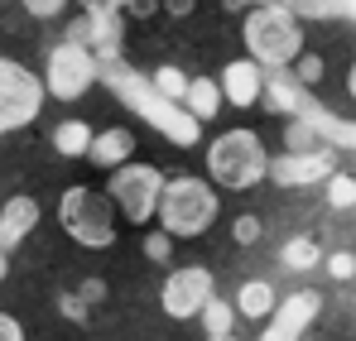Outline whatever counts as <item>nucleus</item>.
<instances>
[{"instance_id":"nucleus-1","label":"nucleus","mask_w":356,"mask_h":341,"mask_svg":"<svg viewBox=\"0 0 356 341\" xmlns=\"http://www.w3.org/2000/svg\"><path fill=\"white\" fill-rule=\"evenodd\" d=\"M207 173H212L217 188L245 192V188L270 178V149H265V140L255 130H222L207 144Z\"/></svg>"},{"instance_id":"nucleus-2","label":"nucleus","mask_w":356,"mask_h":341,"mask_svg":"<svg viewBox=\"0 0 356 341\" xmlns=\"http://www.w3.org/2000/svg\"><path fill=\"white\" fill-rule=\"evenodd\" d=\"M245 53H250V63L275 67V72L298 63L303 58V24H298V15L284 10V5H255L245 15Z\"/></svg>"},{"instance_id":"nucleus-3","label":"nucleus","mask_w":356,"mask_h":341,"mask_svg":"<svg viewBox=\"0 0 356 341\" xmlns=\"http://www.w3.org/2000/svg\"><path fill=\"white\" fill-rule=\"evenodd\" d=\"M217 212H222V197H217V188H212L207 178H197V173L169 178V188H164V197H159V226L169 231V235H183V240L207 235L212 222H217Z\"/></svg>"},{"instance_id":"nucleus-4","label":"nucleus","mask_w":356,"mask_h":341,"mask_svg":"<svg viewBox=\"0 0 356 341\" xmlns=\"http://www.w3.org/2000/svg\"><path fill=\"white\" fill-rule=\"evenodd\" d=\"M58 226L82 250H111L116 245V202H111V192H92V188L72 183L58 202Z\"/></svg>"},{"instance_id":"nucleus-5","label":"nucleus","mask_w":356,"mask_h":341,"mask_svg":"<svg viewBox=\"0 0 356 341\" xmlns=\"http://www.w3.org/2000/svg\"><path fill=\"white\" fill-rule=\"evenodd\" d=\"M169 178L154 169V164H120L106 178V192L116 202V212L130 222V226H145L159 217V197H164Z\"/></svg>"},{"instance_id":"nucleus-6","label":"nucleus","mask_w":356,"mask_h":341,"mask_svg":"<svg viewBox=\"0 0 356 341\" xmlns=\"http://www.w3.org/2000/svg\"><path fill=\"white\" fill-rule=\"evenodd\" d=\"M44 97H49V82L44 77H34L15 58L0 63V130H24L29 120H39Z\"/></svg>"},{"instance_id":"nucleus-7","label":"nucleus","mask_w":356,"mask_h":341,"mask_svg":"<svg viewBox=\"0 0 356 341\" xmlns=\"http://www.w3.org/2000/svg\"><path fill=\"white\" fill-rule=\"evenodd\" d=\"M44 82H49V97L54 101H77L87 97V87L97 82V53L77 39H63L49 49V67H44Z\"/></svg>"},{"instance_id":"nucleus-8","label":"nucleus","mask_w":356,"mask_h":341,"mask_svg":"<svg viewBox=\"0 0 356 341\" xmlns=\"http://www.w3.org/2000/svg\"><path fill=\"white\" fill-rule=\"evenodd\" d=\"M212 293H217V284H212V274H207L202 265H183V269H174V274L164 279L159 303H164V313H169L174 322H183V317H197V313L212 303Z\"/></svg>"},{"instance_id":"nucleus-9","label":"nucleus","mask_w":356,"mask_h":341,"mask_svg":"<svg viewBox=\"0 0 356 341\" xmlns=\"http://www.w3.org/2000/svg\"><path fill=\"white\" fill-rule=\"evenodd\" d=\"M120 15L125 10H87L72 29H67V39H77V44H87L92 53H116L120 49Z\"/></svg>"},{"instance_id":"nucleus-10","label":"nucleus","mask_w":356,"mask_h":341,"mask_svg":"<svg viewBox=\"0 0 356 341\" xmlns=\"http://www.w3.org/2000/svg\"><path fill=\"white\" fill-rule=\"evenodd\" d=\"M34 226H39V202H34L29 192H15V197L5 202V212H0V250L10 255Z\"/></svg>"},{"instance_id":"nucleus-11","label":"nucleus","mask_w":356,"mask_h":341,"mask_svg":"<svg viewBox=\"0 0 356 341\" xmlns=\"http://www.w3.org/2000/svg\"><path fill=\"white\" fill-rule=\"evenodd\" d=\"M222 92H227L232 106H255L260 92H265V72H260V63H227V72H222Z\"/></svg>"},{"instance_id":"nucleus-12","label":"nucleus","mask_w":356,"mask_h":341,"mask_svg":"<svg viewBox=\"0 0 356 341\" xmlns=\"http://www.w3.org/2000/svg\"><path fill=\"white\" fill-rule=\"evenodd\" d=\"M332 173V154H284V159H270V178L275 183H313V178H327Z\"/></svg>"},{"instance_id":"nucleus-13","label":"nucleus","mask_w":356,"mask_h":341,"mask_svg":"<svg viewBox=\"0 0 356 341\" xmlns=\"http://www.w3.org/2000/svg\"><path fill=\"white\" fill-rule=\"evenodd\" d=\"M130 154H135V135L130 130H120V125H111V130H102L97 140H92V149H87V164H97V169H120V164H130Z\"/></svg>"},{"instance_id":"nucleus-14","label":"nucleus","mask_w":356,"mask_h":341,"mask_svg":"<svg viewBox=\"0 0 356 341\" xmlns=\"http://www.w3.org/2000/svg\"><path fill=\"white\" fill-rule=\"evenodd\" d=\"M222 82H212V77H193L188 82V97H183V106H188V115L193 120H212L217 115V106H222Z\"/></svg>"},{"instance_id":"nucleus-15","label":"nucleus","mask_w":356,"mask_h":341,"mask_svg":"<svg viewBox=\"0 0 356 341\" xmlns=\"http://www.w3.org/2000/svg\"><path fill=\"white\" fill-rule=\"evenodd\" d=\"M92 125L87 120H63L58 130H54V149H58L63 159H87V149H92Z\"/></svg>"},{"instance_id":"nucleus-16","label":"nucleus","mask_w":356,"mask_h":341,"mask_svg":"<svg viewBox=\"0 0 356 341\" xmlns=\"http://www.w3.org/2000/svg\"><path fill=\"white\" fill-rule=\"evenodd\" d=\"M236 313H245V317H270L275 313V288L270 284H241V293H236Z\"/></svg>"},{"instance_id":"nucleus-17","label":"nucleus","mask_w":356,"mask_h":341,"mask_svg":"<svg viewBox=\"0 0 356 341\" xmlns=\"http://www.w3.org/2000/svg\"><path fill=\"white\" fill-rule=\"evenodd\" d=\"M232 317H236V308H232V303H227V298H217V293H212V303H207V308H202V322H207V337H232Z\"/></svg>"},{"instance_id":"nucleus-18","label":"nucleus","mask_w":356,"mask_h":341,"mask_svg":"<svg viewBox=\"0 0 356 341\" xmlns=\"http://www.w3.org/2000/svg\"><path fill=\"white\" fill-rule=\"evenodd\" d=\"M318 260H323V255H318V245H313L308 235H294V240L284 245V265H289V269H313Z\"/></svg>"},{"instance_id":"nucleus-19","label":"nucleus","mask_w":356,"mask_h":341,"mask_svg":"<svg viewBox=\"0 0 356 341\" xmlns=\"http://www.w3.org/2000/svg\"><path fill=\"white\" fill-rule=\"evenodd\" d=\"M318 308V298L313 293H298L294 303H289V322H280V327H270V337H284V332H294L298 322H308V313Z\"/></svg>"},{"instance_id":"nucleus-20","label":"nucleus","mask_w":356,"mask_h":341,"mask_svg":"<svg viewBox=\"0 0 356 341\" xmlns=\"http://www.w3.org/2000/svg\"><path fill=\"white\" fill-rule=\"evenodd\" d=\"M188 82H193V77H183L178 67H159V72H154V87H159L164 97H174V101L188 97Z\"/></svg>"},{"instance_id":"nucleus-21","label":"nucleus","mask_w":356,"mask_h":341,"mask_svg":"<svg viewBox=\"0 0 356 341\" xmlns=\"http://www.w3.org/2000/svg\"><path fill=\"white\" fill-rule=\"evenodd\" d=\"M327 202L332 207H356V178H332L327 183Z\"/></svg>"},{"instance_id":"nucleus-22","label":"nucleus","mask_w":356,"mask_h":341,"mask_svg":"<svg viewBox=\"0 0 356 341\" xmlns=\"http://www.w3.org/2000/svg\"><path fill=\"white\" fill-rule=\"evenodd\" d=\"M19 5H24L34 19H54V15H63V10H67V0H19Z\"/></svg>"},{"instance_id":"nucleus-23","label":"nucleus","mask_w":356,"mask_h":341,"mask_svg":"<svg viewBox=\"0 0 356 341\" xmlns=\"http://www.w3.org/2000/svg\"><path fill=\"white\" fill-rule=\"evenodd\" d=\"M232 235H236V245H255L260 240V217H236Z\"/></svg>"},{"instance_id":"nucleus-24","label":"nucleus","mask_w":356,"mask_h":341,"mask_svg":"<svg viewBox=\"0 0 356 341\" xmlns=\"http://www.w3.org/2000/svg\"><path fill=\"white\" fill-rule=\"evenodd\" d=\"M169 240H174L169 231H164V235H149V240H145V255H149V260H169Z\"/></svg>"},{"instance_id":"nucleus-25","label":"nucleus","mask_w":356,"mask_h":341,"mask_svg":"<svg viewBox=\"0 0 356 341\" xmlns=\"http://www.w3.org/2000/svg\"><path fill=\"white\" fill-rule=\"evenodd\" d=\"M327 269H332V279H352V274H356V260H352V255H332V260H327Z\"/></svg>"},{"instance_id":"nucleus-26","label":"nucleus","mask_w":356,"mask_h":341,"mask_svg":"<svg viewBox=\"0 0 356 341\" xmlns=\"http://www.w3.org/2000/svg\"><path fill=\"white\" fill-rule=\"evenodd\" d=\"M323 77V63L318 58H298V82H318Z\"/></svg>"},{"instance_id":"nucleus-27","label":"nucleus","mask_w":356,"mask_h":341,"mask_svg":"<svg viewBox=\"0 0 356 341\" xmlns=\"http://www.w3.org/2000/svg\"><path fill=\"white\" fill-rule=\"evenodd\" d=\"M154 10H159V0H130V5H125V15H130V19H149Z\"/></svg>"},{"instance_id":"nucleus-28","label":"nucleus","mask_w":356,"mask_h":341,"mask_svg":"<svg viewBox=\"0 0 356 341\" xmlns=\"http://www.w3.org/2000/svg\"><path fill=\"white\" fill-rule=\"evenodd\" d=\"M0 337H5V341H19V337H24V327H19L15 317H5V322H0Z\"/></svg>"},{"instance_id":"nucleus-29","label":"nucleus","mask_w":356,"mask_h":341,"mask_svg":"<svg viewBox=\"0 0 356 341\" xmlns=\"http://www.w3.org/2000/svg\"><path fill=\"white\" fill-rule=\"evenodd\" d=\"M164 5H169L174 19H188V15H193V0H164Z\"/></svg>"},{"instance_id":"nucleus-30","label":"nucleus","mask_w":356,"mask_h":341,"mask_svg":"<svg viewBox=\"0 0 356 341\" xmlns=\"http://www.w3.org/2000/svg\"><path fill=\"white\" fill-rule=\"evenodd\" d=\"M63 313H67L72 322H82V317H87V313H82V298H63Z\"/></svg>"},{"instance_id":"nucleus-31","label":"nucleus","mask_w":356,"mask_h":341,"mask_svg":"<svg viewBox=\"0 0 356 341\" xmlns=\"http://www.w3.org/2000/svg\"><path fill=\"white\" fill-rule=\"evenodd\" d=\"M82 5H87V10H125L130 0H82Z\"/></svg>"},{"instance_id":"nucleus-32","label":"nucleus","mask_w":356,"mask_h":341,"mask_svg":"<svg viewBox=\"0 0 356 341\" xmlns=\"http://www.w3.org/2000/svg\"><path fill=\"white\" fill-rule=\"evenodd\" d=\"M82 298H87V303H97V298H106V288H102V284H82Z\"/></svg>"},{"instance_id":"nucleus-33","label":"nucleus","mask_w":356,"mask_h":341,"mask_svg":"<svg viewBox=\"0 0 356 341\" xmlns=\"http://www.w3.org/2000/svg\"><path fill=\"white\" fill-rule=\"evenodd\" d=\"M289 140H294V149H303V144H308V125H294V130H289Z\"/></svg>"},{"instance_id":"nucleus-34","label":"nucleus","mask_w":356,"mask_h":341,"mask_svg":"<svg viewBox=\"0 0 356 341\" xmlns=\"http://www.w3.org/2000/svg\"><path fill=\"white\" fill-rule=\"evenodd\" d=\"M347 92H352V101H356V63H352V72H347Z\"/></svg>"},{"instance_id":"nucleus-35","label":"nucleus","mask_w":356,"mask_h":341,"mask_svg":"<svg viewBox=\"0 0 356 341\" xmlns=\"http://www.w3.org/2000/svg\"><path fill=\"white\" fill-rule=\"evenodd\" d=\"M227 5H232V10H241V5H245V0H227Z\"/></svg>"}]
</instances>
